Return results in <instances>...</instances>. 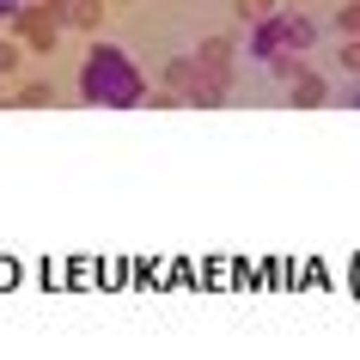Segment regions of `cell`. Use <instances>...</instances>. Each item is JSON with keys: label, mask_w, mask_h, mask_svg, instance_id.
Here are the masks:
<instances>
[{"label": "cell", "mask_w": 360, "mask_h": 360, "mask_svg": "<svg viewBox=\"0 0 360 360\" xmlns=\"http://www.w3.org/2000/svg\"><path fill=\"white\" fill-rule=\"evenodd\" d=\"M147 98V74L134 68L122 43H92L79 61V104H104V110H134Z\"/></svg>", "instance_id": "obj_1"}, {"label": "cell", "mask_w": 360, "mask_h": 360, "mask_svg": "<svg viewBox=\"0 0 360 360\" xmlns=\"http://www.w3.org/2000/svg\"><path fill=\"white\" fill-rule=\"evenodd\" d=\"M116 6H129V0H116Z\"/></svg>", "instance_id": "obj_16"}, {"label": "cell", "mask_w": 360, "mask_h": 360, "mask_svg": "<svg viewBox=\"0 0 360 360\" xmlns=\"http://www.w3.org/2000/svg\"><path fill=\"white\" fill-rule=\"evenodd\" d=\"M19 61H25V49H19L13 37H0V79H13V74H19Z\"/></svg>", "instance_id": "obj_11"}, {"label": "cell", "mask_w": 360, "mask_h": 360, "mask_svg": "<svg viewBox=\"0 0 360 360\" xmlns=\"http://www.w3.org/2000/svg\"><path fill=\"white\" fill-rule=\"evenodd\" d=\"M311 43H318V25L305 19V13H287V49H293V56H305Z\"/></svg>", "instance_id": "obj_8"}, {"label": "cell", "mask_w": 360, "mask_h": 360, "mask_svg": "<svg viewBox=\"0 0 360 360\" xmlns=\"http://www.w3.org/2000/svg\"><path fill=\"white\" fill-rule=\"evenodd\" d=\"M275 49H287V13H275V6H269V13H257V19H250L245 37H238V56L269 61Z\"/></svg>", "instance_id": "obj_3"}, {"label": "cell", "mask_w": 360, "mask_h": 360, "mask_svg": "<svg viewBox=\"0 0 360 360\" xmlns=\"http://www.w3.org/2000/svg\"><path fill=\"white\" fill-rule=\"evenodd\" d=\"M348 110H360V86H348Z\"/></svg>", "instance_id": "obj_15"}, {"label": "cell", "mask_w": 360, "mask_h": 360, "mask_svg": "<svg viewBox=\"0 0 360 360\" xmlns=\"http://www.w3.org/2000/svg\"><path fill=\"white\" fill-rule=\"evenodd\" d=\"M61 31H68V25H49V19H43V25H31V31H19V37H25L31 56H56V49H61Z\"/></svg>", "instance_id": "obj_6"}, {"label": "cell", "mask_w": 360, "mask_h": 360, "mask_svg": "<svg viewBox=\"0 0 360 360\" xmlns=\"http://www.w3.org/2000/svg\"><path fill=\"white\" fill-rule=\"evenodd\" d=\"M336 31L342 37H360V0H336Z\"/></svg>", "instance_id": "obj_10"}, {"label": "cell", "mask_w": 360, "mask_h": 360, "mask_svg": "<svg viewBox=\"0 0 360 360\" xmlns=\"http://www.w3.org/2000/svg\"><path fill=\"white\" fill-rule=\"evenodd\" d=\"M195 74H202V92L190 98L195 110H214V104H226L232 86H238V37H202V49H195Z\"/></svg>", "instance_id": "obj_2"}, {"label": "cell", "mask_w": 360, "mask_h": 360, "mask_svg": "<svg viewBox=\"0 0 360 360\" xmlns=\"http://www.w3.org/2000/svg\"><path fill=\"white\" fill-rule=\"evenodd\" d=\"M342 74H360V37H342Z\"/></svg>", "instance_id": "obj_12"}, {"label": "cell", "mask_w": 360, "mask_h": 360, "mask_svg": "<svg viewBox=\"0 0 360 360\" xmlns=\"http://www.w3.org/2000/svg\"><path fill=\"white\" fill-rule=\"evenodd\" d=\"M287 104H293V110H318V104H330V79L300 61V68L287 74Z\"/></svg>", "instance_id": "obj_4"}, {"label": "cell", "mask_w": 360, "mask_h": 360, "mask_svg": "<svg viewBox=\"0 0 360 360\" xmlns=\"http://www.w3.org/2000/svg\"><path fill=\"white\" fill-rule=\"evenodd\" d=\"M13 104H19V110H43V104H56V92H49V86H19Z\"/></svg>", "instance_id": "obj_9"}, {"label": "cell", "mask_w": 360, "mask_h": 360, "mask_svg": "<svg viewBox=\"0 0 360 360\" xmlns=\"http://www.w3.org/2000/svg\"><path fill=\"white\" fill-rule=\"evenodd\" d=\"M165 92L177 98V104H190V98L202 92V74H195V56H171V61H165Z\"/></svg>", "instance_id": "obj_5"}, {"label": "cell", "mask_w": 360, "mask_h": 360, "mask_svg": "<svg viewBox=\"0 0 360 360\" xmlns=\"http://www.w3.org/2000/svg\"><path fill=\"white\" fill-rule=\"evenodd\" d=\"M13 13H19V0H0V25L13 19Z\"/></svg>", "instance_id": "obj_14"}, {"label": "cell", "mask_w": 360, "mask_h": 360, "mask_svg": "<svg viewBox=\"0 0 360 360\" xmlns=\"http://www.w3.org/2000/svg\"><path fill=\"white\" fill-rule=\"evenodd\" d=\"M104 25V0H68V31H98Z\"/></svg>", "instance_id": "obj_7"}, {"label": "cell", "mask_w": 360, "mask_h": 360, "mask_svg": "<svg viewBox=\"0 0 360 360\" xmlns=\"http://www.w3.org/2000/svg\"><path fill=\"white\" fill-rule=\"evenodd\" d=\"M269 6H275V0H232V13H238V19H257V13H269Z\"/></svg>", "instance_id": "obj_13"}]
</instances>
